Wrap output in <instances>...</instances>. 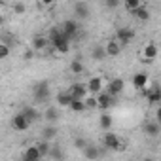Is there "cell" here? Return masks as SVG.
I'll return each instance as SVG.
<instances>
[{
  "label": "cell",
  "instance_id": "6da1fadb",
  "mask_svg": "<svg viewBox=\"0 0 161 161\" xmlns=\"http://www.w3.org/2000/svg\"><path fill=\"white\" fill-rule=\"evenodd\" d=\"M86 86H87L89 95H93V97L104 93V89H106V82H104L101 76H91V78L87 80V84H86Z\"/></svg>",
  "mask_w": 161,
  "mask_h": 161
},
{
  "label": "cell",
  "instance_id": "7a4b0ae2",
  "mask_svg": "<svg viewBox=\"0 0 161 161\" xmlns=\"http://www.w3.org/2000/svg\"><path fill=\"white\" fill-rule=\"evenodd\" d=\"M123 89H125V82H123V80H121V78H112V80H108L104 93H108L110 97L118 99V97L123 93Z\"/></svg>",
  "mask_w": 161,
  "mask_h": 161
},
{
  "label": "cell",
  "instance_id": "3957f363",
  "mask_svg": "<svg viewBox=\"0 0 161 161\" xmlns=\"http://www.w3.org/2000/svg\"><path fill=\"white\" fill-rule=\"evenodd\" d=\"M61 31H63V34L72 42V40H76V36L80 34V23H78L76 19H68V21H64V23L61 25Z\"/></svg>",
  "mask_w": 161,
  "mask_h": 161
},
{
  "label": "cell",
  "instance_id": "277c9868",
  "mask_svg": "<svg viewBox=\"0 0 161 161\" xmlns=\"http://www.w3.org/2000/svg\"><path fill=\"white\" fill-rule=\"evenodd\" d=\"M32 97L36 103H46L49 99V84L47 82H38L32 87Z\"/></svg>",
  "mask_w": 161,
  "mask_h": 161
},
{
  "label": "cell",
  "instance_id": "5b68a950",
  "mask_svg": "<svg viewBox=\"0 0 161 161\" xmlns=\"http://www.w3.org/2000/svg\"><path fill=\"white\" fill-rule=\"evenodd\" d=\"M103 144H104V148H108V150H121V148H123L121 138H119L116 133H112V131H106V133H104Z\"/></svg>",
  "mask_w": 161,
  "mask_h": 161
},
{
  "label": "cell",
  "instance_id": "8992f818",
  "mask_svg": "<svg viewBox=\"0 0 161 161\" xmlns=\"http://www.w3.org/2000/svg\"><path fill=\"white\" fill-rule=\"evenodd\" d=\"M66 91L72 95V99H78V101H84V99L89 95V91H87V86H86V84H80V82L72 84V86H70Z\"/></svg>",
  "mask_w": 161,
  "mask_h": 161
},
{
  "label": "cell",
  "instance_id": "52a82bcc",
  "mask_svg": "<svg viewBox=\"0 0 161 161\" xmlns=\"http://www.w3.org/2000/svg\"><path fill=\"white\" fill-rule=\"evenodd\" d=\"M72 12H74V15H76V21L87 19V17L91 15V8H89L87 2H76V4L72 6Z\"/></svg>",
  "mask_w": 161,
  "mask_h": 161
},
{
  "label": "cell",
  "instance_id": "ba28073f",
  "mask_svg": "<svg viewBox=\"0 0 161 161\" xmlns=\"http://www.w3.org/2000/svg\"><path fill=\"white\" fill-rule=\"evenodd\" d=\"M133 86H135V89H138V91H146V89L150 87V76H148L146 72H136V74L133 76Z\"/></svg>",
  "mask_w": 161,
  "mask_h": 161
},
{
  "label": "cell",
  "instance_id": "9c48e42d",
  "mask_svg": "<svg viewBox=\"0 0 161 161\" xmlns=\"http://www.w3.org/2000/svg\"><path fill=\"white\" fill-rule=\"evenodd\" d=\"M155 57H157V46L153 42H148L140 51V59H142V63H152Z\"/></svg>",
  "mask_w": 161,
  "mask_h": 161
},
{
  "label": "cell",
  "instance_id": "30bf717a",
  "mask_svg": "<svg viewBox=\"0 0 161 161\" xmlns=\"http://www.w3.org/2000/svg\"><path fill=\"white\" fill-rule=\"evenodd\" d=\"M31 125H32V123H31V121L21 114V112H19V114H15V116L12 118V127H14L15 131H21V133H23V131H27Z\"/></svg>",
  "mask_w": 161,
  "mask_h": 161
},
{
  "label": "cell",
  "instance_id": "8fae6325",
  "mask_svg": "<svg viewBox=\"0 0 161 161\" xmlns=\"http://www.w3.org/2000/svg\"><path fill=\"white\" fill-rule=\"evenodd\" d=\"M133 38H135V32H133L131 29H127V27H123V29H118V31H116V40H118L121 46H127Z\"/></svg>",
  "mask_w": 161,
  "mask_h": 161
},
{
  "label": "cell",
  "instance_id": "7c38bea8",
  "mask_svg": "<svg viewBox=\"0 0 161 161\" xmlns=\"http://www.w3.org/2000/svg\"><path fill=\"white\" fill-rule=\"evenodd\" d=\"M104 49H106V57H118V55L121 53L123 46H121L116 38H112V40H108V42L104 44Z\"/></svg>",
  "mask_w": 161,
  "mask_h": 161
},
{
  "label": "cell",
  "instance_id": "4fadbf2b",
  "mask_svg": "<svg viewBox=\"0 0 161 161\" xmlns=\"http://www.w3.org/2000/svg\"><path fill=\"white\" fill-rule=\"evenodd\" d=\"M142 131H144L148 136H159V135H161V125H159L155 119H148V121H144Z\"/></svg>",
  "mask_w": 161,
  "mask_h": 161
},
{
  "label": "cell",
  "instance_id": "5bb4252c",
  "mask_svg": "<svg viewBox=\"0 0 161 161\" xmlns=\"http://www.w3.org/2000/svg\"><path fill=\"white\" fill-rule=\"evenodd\" d=\"M32 51H46L47 47H51V42H49V38L47 36H34V40H32Z\"/></svg>",
  "mask_w": 161,
  "mask_h": 161
},
{
  "label": "cell",
  "instance_id": "9a60e30c",
  "mask_svg": "<svg viewBox=\"0 0 161 161\" xmlns=\"http://www.w3.org/2000/svg\"><path fill=\"white\" fill-rule=\"evenodd\" d=\"M97 103H99V108L106 112L108 108H112V106L116 104V99L110 97L108 93H101V95H97Z\"/></svg>",
  "mask_w": 161,
  "mask_h": 161
},
{
  "label": "cell",
  "instance_id": "2e32d148",
  "mask_svg": "<svg viewBox=\"0 0 161 161\" xmlns=\"http://www.w3.org/2000/svg\"><path fill=\"white\" fill-rule=\"evenodd\" d=\"M23 159H29V161H40V159H42V153H40L38 146H36V144H34V146H29V148L25 150V153H23Z\"/></svg>",
  "mask_w": 161,
  "mask_h": 161
},
{
  "label": "cell",
  "instance_id": "e0dca14e",
  "mask_svg": "<svg viewBox=\"0 0 161 161\" xmlns=\"http://www.w3.org/2000/svg\"><path fill=\"white\" fill-rule=\"evenodd\" d=\"M144 93L148 95V101H150L152 104H157V103H161V89H159L157 86H152V87H148Z\"/></svg>",
  "mask_w": 161,
  "mask_h": 161
},
{
  "label": "cell",
  "instance_id": "ac0fdd59",
  "mask_svg": "<svg viewBox=\"0 0 161 161\" xmlns=\"http://www.w3.org/2000/svg\"><path fill=\"white\" fill-rule=\"evenodd\" d=\"M72 95L68 93V91H61L59 95H57V104L61 106V108H70V104H72Z\"/></svg>",
  "mask_w": 161,
  "mask_h": 161
},
{
  "label": "cell",
  "instance_id": "d6986e66",
  "mask_svg": "<svg viewBox=\"0 0 161 161\" xmlns=\"http://www.w3.org/2000/svg\"><path fill=\"white\" fill-rule=\"evenodd\" d=\"M21 114H23L31 123H34V121H38V119H40V112H38L34 106H25V108L21 110Z\"/></svg>",
  "mask_w": 161,
  "mask_h": 161
},
{
  "label": "cell",
  "instance_id": "ffe728a7",
  "mask_svg": "<svg viewBox=\"0 0 161 161\" xmlns=\"http://www.w3.org/2000/svg\"><path fill=\"white\" fill-rule=\"evenodd\" d=\"M44 118H46V121H47L49 125H53V123L59 119V108H57V106H47L46 112H44Z\"/></svg>",
  "mask_w": 161,
  "mask_h": 161
},
{
  "label": "cell",
  "instance_id": "44dd1931",
  "mask_svg": "<svg viewBox=\"0 0 161 161\" xmlns=\"http://www.w3.org/2000/svg\"><path fill=\"white\" fill-rule=\"evenodd\" d=\"M104 57H106V49H104V46L95 44V46L91 47V59H93V61H103Z\"/></svg>",
  "mask_w": 161,
  "mask_h": 161
},
{
  "label": "cell",
  "instance_id": "7402d4cb",
  "mask_svg": "<svg viewBox=\"0 0 161 161\" xmlns=\"http://www.w3.org/2000/svg\"><path fill=\"white\" fill-rule=\"evenodd\" d=\"M55 136H57V127H55V125H49V123H47V125H46V127L42 129V138H44L46 142H49V140H53Z\"/></svg>",
  "mask_w": 161,
  "mask_h": 161
},
{
  "label": "cell",
  "instance_id": "603a6c76",
  "mask_svg": "<svg viewBox=\"0 0 161 161\" xmlns=\"http://www.w3.org/2000/svg\"><path fill=\"white\" fill-rule=\"evenodd\" d=\"M112 123H114L112 116H110V114H106V112H103V116H101V119H99V125H101V129L106 133V131H110V129H112Z\"/></svg>",
  "mask_w": 161,
  "mask_h": 161
},
{
  "label": "cell",
  "instance_id": "cb8c5ba5",
  "mask_svg": "<svg viewBox=\"0 0 161 161\" xmlns=\"http://www.w3.org/2000/svg\"><path fill=\"white\" fill-rule=\"evenodd\" d=\"M84 155H86V159H91V161H95V159H99V157H101V150H99L97 146L89 144V146L84 150Z\"/></svg>",
  "mask_w": 161,
  "mask_h": 161
},
{
  "label": "cell",
  "instance_id": "d4e9b609",
  "mask_svg": "<svg viewBox=\"0 0 161 161\" xmlns=\"http://www.w3.org/2000/svg\"><path fill=\"white\" fill-rule=\"evenodd\" d=\"M133 15H135L138 21H148V19L152 17V14H150V10H148V6H146V4H142V6H140Z\"/></svg>",
  "mask_w": 161,
  "mask_h": 161
},
{
  "label": "cell",
  "instance_id": "484cf974",
  "mask_svg": "<svg viewBox=\"0 0 161 161\" xmlns=\"http://www.w3.org/2000/svg\"><path fill=\"white\" fill-rule=\"evenodd\" d=\"M142 4H144V2H140V0H125V2H123L125 10H127V12H131V14H135Z\"/></svg>",
  "mask_w": 161,
  "mask_h": 161
},
{
  "label": "cell",
  "instance_id": "4316f807",
  "mask_svg": "<svg viewBox=\"0 0 161 161\" xmlns=\"http://www.w3.org/2000/svg\"><path fill=\"white\" fill-rule=\"evenodd\" d=\"M84 70H86V66H84V63L80 61V59H74V61L70 63V72H74L76 76H78V74H82Z\"/></svg>",
  "mask_w": 161,
  "mask_h": 161
},
{
  "label": "cell",
  "instance_id": "83f0119b",
  "mask_svg": "<svg viewBox=\"0 0 161 161\" xmlns=\"http://www.w3.org/2000/svg\"><path fill=\"white\" fill-rule=\"evenodd\" d=\"M70 110H72V112H84V110H87V108H86V101H78V99H74L72 104H70Z\"/></svg>",
  "mask_w": 161,
  "mask_h": 161
},
{
  "label": "cell",
  "instance_id": "f1b7e54d",
  "mask_svg": "<svg viewBox=\"0 0 161 161\" xmlns=\"http://www.w3.org/2000/svg\"><path fill=\"white\" fill-rule=\"evenodd\" d=\"M38 146V150H40V153H42V157H49V153H51V146H49V142H46V140H42V142H38L36 144Z\"/></svg>",
  "mask_w": 161,
  "mask_h": 161
},
{
  "label": "cell",
  "instance_id": "f546056e",
  "mask_svg": "<svg viewBox=\"0 0 161 161\" xmlns=\"http://www.w3.org/2000/svg\"><path fill=\"white\" fill-rule=\"evenodd\" d=\"M84 101H86V108H87V110H95V108H99V103H97V97H93V95H89V97H86Z\"/></svg>",
  "mask_w": 161,
  "mask_h": 161
},
{
  "label": "cell",
  "instance_id": "4dcf8cb0",
  "mask_svg": "<svg viewBox=\"0 0 161 161\" xmlns=\"http://www.w3.org/2000/svg\"><path fill=\"white\" fill-rule=\"evenodd\" d=\"M49 157H51V159H55V161H61V159H64V152H63L61 148H51Z\"/></svg>",
  "mask_w": 161,
  "mask_h": 161
},
{
  "label": "cell",
  "instance_id": "1f68e13d",
  "mask_svg": "<svg viewBox=\"0 0 161 161\" xmlns=\"http://www.w3.org/2000/svg\"><path fill=\"white\" fill-rule=\"evenodd\" d=\"M2 44H6L8 47H12V46H15V44H17V38H15V36H12V34H2Z\"/></svg>",
  "mask_w": 161,
  "mask_h": 161
},
{
  "label": "cell",
  "instance_id": "d6a6232c",
  "mask_svg": "<svg viewBox=\"0 0 161 161\" xmlns=\"http://www.w3.org/2000/svg\"><path fill=\"white\" fill-rule=\"evenodd\" d=\"M74 146H76L78 150H82V152H84V150H86L89 144L86 142V138H82V136H76V138H74Z\"/></svg>",
  "mask_w": 161,
  "mask_h": 161
},
{
  "label": "cell",
  "instance_id": "836d02e7",
  "mask_svg": "<svg viewBox=\"0 0 161 161\" xmlns=\"http://www.w3.org/2000/svg\"><path fill=\"white\" fill-rule=\"evenodd\" d=\"M12 10H14V14H17V15H21V14H25V10H27V6H25L23 2H15V4H12Z\"/></svg>",
  "mask_w": 161,
  "mask_h": 161
},
{
  "label": "cell",
  "instance_id": "e575fe53",
  "mask_svg": "<svg viewBox=\"0 0 161 161\" xmlns=\"http://www.w3.org/2000/svg\"><path fill=\"white\" fill-rule=\"evenodd\" d=\"M10 57V47L6 46V44H0V59H8Z\"/></svg>",
  "mask_w": 161,
  "mask_h": 161
},
{
  "label": "cell",
  "instance_id": "d590c367",
  "mask_svg": "<svg viewBox=\"0 0 161 161\" xmlns=\"http://www.w3.org/2000/svg\"><path fill=\"white\" fill-rule=\"evenodd\" d=\"M104 6H106V8H118V6H119V2H118V0H106Z\"/></svg>",
  "mask_w": 161,
  "mask_h": 161
},
{
  "label": "cell",
  "instance_id": "8d00e7d4",
  "mask_svg": "<svg viewBox=\"0 0 161 161\" xmlns=\"http://www.w3.org/2000/svg\"><path fill=\"white\" fill-rule=\"evenodd\" d=\"M155 121H157V123L161 125V106L157 108V116H155Z\"/></svg>",
  "mask_w": 161,
  "mask_h": 161
},
{
  "label": "cell",
  "instance_id": "74e56055",
  "mask_svg": "<svg viewBox=\"0 0 161 161\" xmlns=\"http://www.w3.org/2000/svg\"><path fill=\"white\" fill-rule=\"evenodd\" d=\"M23 161H29V159H23ZM40 161H42V159H40Z\"/></svg>",
  "mask_w": 161,
  "mask_h": 161
},
{
  "label": "cell",
  "instance_id": "f35d334b",
  "mask_svg": "<svg viewBox=\"0 0 161 161\" xmlns=\"http://www.w3.org/2000/svg\"><path fill=\"white\" fill-rule=\"evenodd\" d=\"M146 161H150V159H146Z\"/></svg>",
  "mask_w": 161,
  "mask_h": 161
}]
</instances>
